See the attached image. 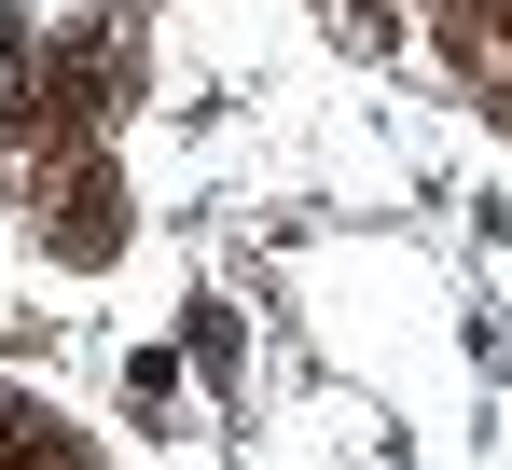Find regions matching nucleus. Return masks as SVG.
<instances>
[{"label": "nucleus", "instance_id": "obj_1", "mask_svg": "<svg viewBox=\"0 0 512 470\" xmlns=\"http://www.w3.org/2000/svg\"><path fill=\"white\" fill-rule=\"evenodd\" d=\"M111 208H125V194H111V166L84 153L70 180H56V249H70V263H111V235H125Z\"/></svg>", "mask_w": 512, "mask_h": 470}, {"label": "nucleus", "instance_id": "obj_2", "mask_svg": "<svg viewBox=\"0 0 512 470\" xmlns=\"http://www.w3.org/2000/svg\"><path fill=\"white\" fill-rule=\"evenodd\" d=\"M125 401H139V415H167V401H180V360H167V346H139V360H125Z\"/></svg>", "mask_w": 512, "mask_h": 470}]
</instances>
